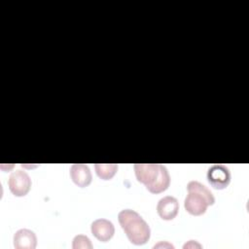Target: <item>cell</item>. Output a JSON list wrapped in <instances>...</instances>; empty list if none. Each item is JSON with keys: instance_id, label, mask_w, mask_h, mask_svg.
<instances>
[{"instance_id": "obj_10", "label": "cell", "mask_w": 249, "mask_h": 249, "mask_svg": "<svg viewBox=\"0 0 249 249\" xmlns=\"http://www.w3.org/2000/svg\"><path fill=\"white\" fill-rule=\"evenodd\" d=\"M95 172L99 178L103 180H110L118 170L116 163H95Z\"/></svg>"}, {"instance_id": "obj_6", "label": "cell", "mask_w": 249, "mask_h": 249, "mask_svg": "<svg viewBox=\"0 0 249 249\" xmlns=\"http://www.w3.org/2000/svg\"><path fill=\"white\" fill-rule=\"evenodd\" d=\"M91 233L102 242L110 240L115 233V227L113 223L107 219H97L91 223Z\"/></svg>"}, {"instance_id": "obj_7", "label": "cell", "mask_w": 249, "mask_h": 249, "mask_svg": "<svg viewBox=\"0 0 249 249\" xmlns=\"http://www.w3.org/2000/svg\"><path fill=\"white\" fill-rule=\"evenodd\" d=\"M179 210L178 200L171 196L160 198L157 205L159 216L163 220H172L176 217Z\"/></svg>"}, {"instance_id": "obj_9", "label": "cell", "mask_w": 249, "mask_h": 249, "mask_svg": "<svg viewBox=\"0 0 249 249\" xmlns=\"http://www.w3.org/2000/svg\"><path fill=\"white\" fill-rule=\"evenodd\" d=\"M36 245V234L28 229H20L14 234V246L17 249H34Z\"/></svg>"}, {"instance_id": "obj_3", "label": "cell", "mask_w": 249, "mask_h": 249, "mask_svg": "<svg viewBox=\"0 0 249 249\" xmlns=\"http://www.w3.org/2000/svg\"><path fill=\"white\" fill-rule=\"evenodd\" d=\"M188 196L184 207L192 215L199 216L205 213L209 205H213L215 197L212 193L198 181H190L187 185Z\"/></svg>"}, {"instance_id": "obj_11", "label": "cell", "mask_w": 249, "mask_h": 249, "mask_svg": "<svg viewBox=\"0 0 249 249\" xmlns=\"http://www.w3.org/2000/svg\"><path fill=\"white\" fill-rule=\"evenodd\" d=\"M73 249H78V248H92V244L89 240V238L86 235L83 234H78L74 237L73 239Z\"/></svg>"}, {"instance_id": "obj_2", "label": "cell", "mask_w": 249, "mask_h": 249, "mask_svg": "<svg viewBox=\"0 0 249 249\" xmlns=\"http://www.w3.org/2000/svg\"><path fill=\"white\" fill-rule=\"evenodd\" d=\"M118 220L131 243L143 245L149 240L151 235L150 227L136 211L124 209L119 213Z\"/></svg>"}, {"instance_id": "obj_12", "label": "cell", "mask_w": 249, "mask_h": 249, "mask_svg": "<svg viewBox=\"0 0 249 249\" xmlns=\"http://www.w3.org/2000/svg\"><path fill=\"white\" fill-rule=\"evenodd\" d=\"M183 247H184V248H189V247H198V248H200V247H201V245H200V244H198L197 242L194 241V240H190L188 243L184 244V246H183Z\"/></svg>"}, {"instance_id": "obj_4", "label": "cell", "mask_w": 249, "mask_h": 249, "mask_svg": "<svg viewBox=\"0 0 249 249\" xmlns=\"http://www.w3.org/2000/svg\"><path fill=\"white\" fill-rule=\"evenodd\" d=\"M8 186L14 196H23L30 190L31 179L25 171L18 169L10 174Z\"/></svg>"}, {"instance_id": "obj_1", "label": "cell", "mask_w": 249, "mask_h": 249, "mask_svg": "<svg viewBox=\"0 0 249 249\" xmlns=\"http://www.w3.org/2000/svg\"><path fill=\"white\" fill-rule=\"evenodd\" d=\"M134 171L137 181L144 184L153 194L164 192L170 184L167 168L159 163H135Z\"/></svg>"}, {"instance_id": "obj_5", "label": "cell", "mask_w": 249, "mask_h": 249, "mask_svg": "<svg viewBox=\"0 0 249 249\" xmlns=\"http://www.w3.org/2000/svg\"><path fill=\"white\" fill-rule=\"evenodd\" d=\"M207 180L214 189L223 190L231 182L230 170L224 164H214L207 171Z\"/></svg>"}, {"instance_id": "obj_8", "label": "cell", "mask_w": 249, "mask_h": 249, "mask_svg": "<svg viewBox=\"0 0 249 249\" xmlns=\"http://www.w3.org/2000/svg\"><path fill=\"white\" fill-rule=\"evenodd\" d=\"M70 177L72 181L81 188L89 186L91 182L92 176L90 169L84 163H74L70 167Z\"/></svg>"}]
</instances>
